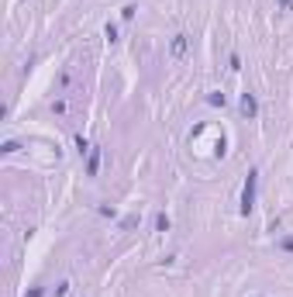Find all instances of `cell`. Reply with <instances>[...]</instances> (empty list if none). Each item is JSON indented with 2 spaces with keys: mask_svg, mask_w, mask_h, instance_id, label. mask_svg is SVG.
<instances>
[{
  "mask_svg": "<svg viewBox=\"0 0 293 297\" xmlns=\"http://www.w3.org/2000/svg\"><path fill=\"white\" fill-rule=\"evenodd\" d=\"M169 52H173V59H183L186 56V35H176L173 45H169Z\"/></svg>",
  "mask_w": 293,
  "mask_h": 297,
  "instance_id": "3957f363",
  "label": "cell"
},
{
  "mask_svg": "<svg viewBox=\"0 0 293 297\" xmlns=\"http://www.w3.org/2000/svg\"><path fill=\"white\" fill-rule=\"evenodd\" d=\"M135 10H138V7H131V3H128V7L121 10V17H124V21H131V17H135Z\"/></svg>",
  "mask_w": 293,
  "mask_h": 297,
  "instance_id": "9c48e42d",
  "label": "cell"
},
{
  "mask_svg": "<svg viewBox=\"0 0 293 297\" xmlns=\"http://www.w3.org/2000/svg\"><path fill=\"white\" fill-rule=\"evenodd\" d=\"M241 114H245V118H255V114H259L255 93H241Z\"/></svg>",
  "mask_w": 293,
  "mask_h": 297,
  "instance_id": "7a4b0ae2",
  "label": "cell"
},
{
  "mask_svg": "<svg viewBox=\"0 0 293 297\" xmlns=\"http://www.w3.org/2000/svg\"><path fill=\"white\" fill-rule=\"evenodd\" d=\"M290 3H293V0H283V7H290Z\"/></svg>",
  "mask_w": 293,
  "mask_h": 297,
  "instance_id": "8fae6325",
  "label": "cell"
},
{
  "mask_svg": "<svg viewBox=\"0 0 293 297\" xmlns=\"http://www.w3.org/2000/svg\"><path fill=\"white\" fill-rule=\"evenodd\" d=\"M76 148H79V155H83V152H90V142H86V139L79 135V139H76Z\"/></svg>",
  "mask_w": 293,
  "mask_h": 297,
  "instance_id": "52a82bcc",
  "label": "cell"
},
{
  "mask_svg": "<svg viewBox=\"0 0 293 297\" xmlns=\"http://www.w3.org/2000/svg\"><path fill=\"white\" fill-rule=\"evenodd\" d=\"M100 173V152L90 148V159H86V176H97Z\"/></svg>",
  "mask_w": 293,
  "mask_h": 297,
  "instance_id": "277c9868",
  "label": "cell"
},
{
  "mask_svg": "<svg viewBox=\"0 0 293 297\" xmlns=\"http://www.w3.org/2000/svg\"><path fill=\"white\" fill-rule=\"evenodd\" d=\"M280 249H283V252H293V235L290 238H280Z\"/></svg>",
  "mask_w": 293,
  "mask_h": 297,
  "instance_id": "ba28073f",
  "label": "cell"
},
{
  "mask_svg": "<svg viewBox=\"0 0 293 297\" xmlns=\"http://www.w3.org/2000/svg\"><path fill=\"white\" fill-rule=\"evenodd\" d=\"M104 35H107L111 42H117V28H114V24H107V28H104Z\"/></svg>",
  "mask_w": 293,
  "mask_h": 297,
  "instance_id": "30bf717a",
  "label": "cell"
},
{
  "mask_svg": "<svg viewBox=\"0 0 293 297\" xmlns=\"http://www.w3.org/2000/svg\"><path fill=\"white\" fill-rule=\"evenodd\" d=\"M155 231H169V218H166V215L155 218Z\"/></svg>",
  "mask_w": 293,
  "mask_h": 297,
  "instance_id": "5b68a950",
  "label": "cell"
},
{
  "mask_svg": "<svg viewBox=\"0 0 293 297\" xmlns=\"http://www.w3.org/2000/svg\"><path fill=\"white\" fill-rule=\"evenodd\" d=\"M255 180H259V173L252 169L248 180H245V187H241V215H248L255 208Z\"/></svg>",
  "mask_w": 293,
  "mask_h": 297,
  "instance_id": "6da1fadb",
  "label": "cell"
},
{
  "mask_svg": "<svg viewBox=\"0 0 293 297\" xmlns=\"http://www.w3.org/2000/svg\"><path fill=\"white\" fill-rule=\"evenodd\" d=\"M207 104H214V107H224V93H211V97H207Z\"/></svg>",
  "mask_w": 293,
  "mask_h": 297,
  "instance_id": "8992f818",
  "label": "cell"
}]
</instances>
